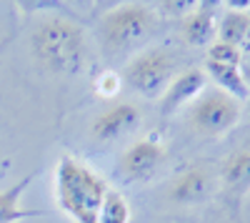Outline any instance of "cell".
<instances>
[{"instance_id": "obj_1", "label": "cell", "mask_w": 250, "mask_h": 223, "mask_svg": "<svg viewBox=\"0 0 250 223\" xmlns=\"http://www.w3.org/2000/svg\"><path fill=\"white\" fill-rule=\"evenodd\" d=\"M53 183L60 211H65L73 223H98V211L110 188L105 178L73 156H60Z\"/></svg>"}, {"instance_id": "obj_2", "label": "cell", "mask_w": 250, "mask_h": 223, "mask_svg": "<svg viewBox=\"0 0 250 223\" xmlns=\"http://www.w3.org/2000/svg\"><path fill=\"white\" fill-rule=\"evenodd\" d=\"M30 48L45 70L73 75L85 60V33L70 18L43 15L30 33Z\"/></svg>"}, {"instance_id": "obj_3", "label": "cell", "mask_w": 250, "mask_h": 223, "mask_svg": "<svg viewBox=\"0 0 250 223\" xmlns=\"http://www.w3.org/2000/svg\"><path fill=\"white\" fill-rule=\"evenodd\" d=\"M158 18L148 5L123 3L108 10L100 20V35L110 50H128L145 43L155 30Z\"/></svg>"}, {"instance_id": "obj_4", "label": "cell", "mask_w": 250, "mask_h": 223, "mask_svg": "<svg viewBox=\"0 0 250 223\" xmlns=\"http://www.w3.org/2000/svg\"><path fill=\"white\" fill-rule=\"evenodd\" d=\"M175 78V58L165 48H145L125 66L123 83L143 98H163Z\"/></svg>"}, {"instance_id": "obj_5", "label": "cell", "mask_w": 250, "mask_h": 223, "mask_svg": "<svg viewBox=\"0 0 250 223\" xmlns=\"http://www.w3.org/2000/svg\"><path fill=\"white\" fill-rule=\"evenodd\" d=\"M240 113H243V103L238 98L223 90H203L190 103L188 118H190L193 131H198L200 135L218 138L238 126Z\"/></svg>"}, {"instance_id": "obj_6", "label": "cell", "mask_w": 250, "mask_h": 223, "mask_svg": "<svg viewBox=\"0 0 250 223\" xmlns=\"http://www.w3.org/2000/svg\"><path fill=\"white\" fill-rule=\"evenodd\" d=\"M165 163V146L155 138L135 140L120 156V171L130 180H148Z\"/></svg>"}, {"instance_id": "obj_7", "label": "cell", "mask_w": 250, "mask_h": 223, "mask_svg": "<svg viewBox=\"0 0 250 223\" xmlns=\"http://www.w3.org/2000/svg\"><path fill=\"white\" fill-rule=\"evenodd\" d=\"M140 108L135 103H115L110 108H105L90 126V133L95 140H100V143H108V140H118L120 135L130 133L140 126Z\"/></svg>"}, {"instance_id": "obj_8", "label": "cell", "mask_w": 250, "mask_h": 223, "mask_svg": "<svg viewBox=\"0 0 250 223\" xmlns=\"http://www.w3.org/2000/svg\"><path fill=\"white\" fill-rule=\"evenodd\" d=\"M205 70H198V68H188L183 73H175V78L170 80L168 90L163 93V113H173L183 106H190L193 100L205 90Z\"/></svg>"}, {"instance_id": "obj_9", "label": "cell", "mask_w": 250, "mask_h": 223, "mask_svg": "<svg viewBox=\"0 0 250 223\" xmlns=\"http://www.w3.org/2000/svg\"><path fill=\"white\" fill-rule=\"evenodd\" d=\"M210 186H213L210 173H208L203 166H193V168L183 171L173 180L168 196L178 206H198V203H203V201L208 198Z\"/></svg>"}, {"instance_id": "obj_10", "label": "cell", "mask_w": 250, "mask_h": 223, "mask_svg": "<svg viewBox=\"0 0 250 223\" xmlns=\"http://www.w3.org/2000/svg\"><path fill=\"white\" fill-rule=\"evenodd\" d=\"M205 75L213 78V83L218 86V90L238 98L240 103L250 98V86H248L240 66H228V63H213V60H205Z\"/></svg>"}, {"instance_id": "obj_11", "label": "cell", "mask_w": 250, "mask_h": 223, "mask_svg": "<svg viewBox=\"0 0 250 223\" xmlns=\"http://www.w3.org/2000/svg\"><path fill=\"white\" fill-rule=\"evenodd\" d=\"M223 186L233 196H245L250 193V151H235L225 158L223 163Z\"/></svg>"}, {"instance_id": "obj_12", "label": "cell", "mask_w": 250, "mask_h": 223, "mask_svg": "<svg viewBox=\"0 0 250 223\" xmlns=\"http://www.w3.org/2000/svg\"><path fill=\"white\" fill-rule=\"evenodd\" d=\"M215 15L213 10H205V8H195L190 15L183 18V38L188 45H195V48H208L215 40Z\"/></svg>"}, {"instance_id": "obj_13", "label": "cell", "mask_w": 250, "mask_h": 223, "mask_svg": "<svg viewBox=\"0 0 250 223\" xmlns=\"http://www.w3.org/2000/svg\"><path fill=\"white\" fill-rule=\"evenodd\" d=\"M215 40L235 48H245L250 40V13H235L228 10L220 20H218V30H215Z\"/></svg>"}, {"instance_id": "obj_14", "label": "cell", "mask_w": 250, "mask_h": 223, "mask_svg": "<svg viewBox=\"0 0 250 223\" xmlns=\"http://www.w3.org/2000/svg\"><path fill=\"white\" fill-rule=\"evenodd\" d=\"M30 180H33V176L18 180V183H13L5 191H0V223H20V221L35 216L33 211H28L23 203H20V198H23V193L28 191Z\"/></svg>"}, {"instance_id": "obj_15", "label": "cell", "mask_w": 250, "mask_h": 223, "mask_svg": "<svg viewBox=\"0 0 250 223\" xmlns=\"http://www.w3.org/2000/svg\"><path fill=\"white\" fill-rule=\"evenodd\" d=\"M130 218H133V211H130L128 198L115 188H108L105 198H103V206L98 211V223H130Z\"/></svg>"}, {"instance_id": "obj_16", "label": "cell", "mask_w": 250, "mask_h": 223, "mask_svg": "<svg viewBox=\"0 0 250 223\" xmlns=\"http://www.w3.org/2000/svg\"><path fill=\"white\" fill-rule=\"evenodd\" d=\"M93 90H95L98 98H105V100L118 98L120 90H123V75L118 70H113V68L100 70L95 75V80H93Z\"/></svg>"}, {"instance_id": "obj_17", "label": "cell", "mask_w": 250, "mask_h": 223, "mask_svg": "<svg viewBox=\"0 0 250 223\" xmlns=\"http://www.w3.org/2000/svg\"><path fill=\"white\" fill-rule=\"evenodd\" d=\"M205 60H213V63H228V66H240L243 63V50L235 45L220 43V40H213L208 45V55Z\"/></svg>"}, {"instance_id": "obj_18", "label": "cell", "mask_w": 250, "mask_h": 223, "mask_svg": "<svg viewBox=\"0 0 250 223\" xmlns=\"http://www.w3.org/2000/svg\"><path fill=\"white\" fill-rule=\"evenodd\" d=\"M15 5L23 13H50L62 8V0H15Z\"/></svg>"}, {"instance_id": "obj_19", "label": "cell", "mask_w": 250, "mask_h": 223, "mask_svg": "<svg viewBox=\"0 0 250 223\" xmlns=\"http://www.w3.org/2000/svg\"><path fill=\"white\" fill-rule=\"evenodd\" d=\"M198 3H200V0H160L163 10L168 13V15H175V18L190 15V13L198 8Z\"/></svg>"}, {"instance_id": "obj_20", "label": "cell", "mask_w": 250, "mask_h": 223, "mask_svg": "<svg viewBox=\"0 0 250 223\" xmlns=\"http://www.w3.org/2000/svg\"><path fill=\"white\" fill-rule=\"evenodd\" d=\"M225 8L235 13H250V0H225Z\"/></svg>"}, {"instance_id": "obj_21", "label": "cell", "mask_w": 250, "mask_h": 223, "mask_svg": "<svg viewBox=\"0 0 250 223\" xmlns=\"http://www.w3.org/2000/svg\"><path fill=\"white\" fill-rule=\"evenodd\" d=\"M95 3H98V0H95Z\"/></svg>"}, {"instance_id": "obj_22", "label": "cell", "mask_w": 250, "mask_h": 223, "mask_svg": "<svg viewBox=\"0 0 250 223\" xmlns=\"http://www.w3.org/2000/svg\"><path fill=\"white\" fill-rule=\"evenodd\" d=\"M248 100H250V98H248Z\"/></svg>"}]
</instances>
